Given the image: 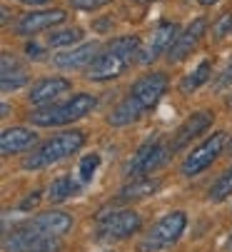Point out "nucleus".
<instances>
[{"label": "nucleus", "instance_id": "1", "mask_svg": "<svg viewBox=\"0 0 232 252\" xmlns=\"http://www.w3.org/2000/svg\"><path fill=\"white\" fill-rule=\"evenodd\" d=\"M135 55H140V40L135 35H125V38H115L110 40L98 58L85 67V78L93 83H105L120 78L125 70L133 65Z\"/></svg>", "mask_w": 232, "mask_h": 252}, {"label": "nucleus", "instance_id": "2", "mask_svg": "<svg viewBox=\"0 0 232 252\" xmlns=\"http://www.w3.org/2000/svg\"><path fill=\"white\" fill-rule=\"evenodd\" d=\"M95 95L90 93H77L72 95L67 102H50V105H40L37 110H33L28 118L33 125L37 127H58V125H67V123H75V120H80L85 118L88 113L95 110Z\"/></svg>", "mask_w": 232, "mask_h": 252}, {"label": "nucleus", "instance_id": "3", "mask_svg": "<svg viewBox=\"0 0 232 252\" xmlns=\"http://www.w3.org/2000/svg\"><path fill=\"white\" fill-rule=\"evenodd\" d=\"M85 145V132L80 130H70V132H60L55 137H50L48 142H43L37 150H33L25 160H23V167L25 170H40V167H48V165H55L70 155H75Z\"/></svg>", "mask_w": 232, "mask_h": 252}, {"label": "nucleus", "instance_id": "4", "mask_svg": "<svg viewBox=\"0 0 232 252\" xmlns=\"http://www.w3.org/2000/svg\"><path fill=\"white\" fill-rule=\"evenodd\" d=\"M185 227H187V215L182 210H172V212H167L163 220H158L147 230V235L140 242V250L142 252H150V250L155 252V250L170 247L172 242L180 240V235L185 232Z\"/></svg>", "mask_w": 232, "mask_h": 252}, {"label": "nucleus", "instance_id": "5", "mask_svg": "<svg viewBox=\"0 0 232 252\" xmlns=\"http://www.w3.org/2000/svg\"><path fill=\"white\" fill-rule=\"evenodd\" d=\"M170 155H172V148H170V145H163V140L152 137V140H147L145 145L133 155V160H130L128 167H125V175H128V177L150 175L152 170L163 167V165L170 160Z\"/></svg>", "mask_w": 232, "mask_h": 252}, {"label": "nucleus", "instance_id": "6", "mask_svg": "<svg viewBox=\"0 0 232 252\" xmlns=\"http://www.w3.org/2000/svg\"><path fill=\"white\" fill-rule=\"evenodd\" d=\"M225 140H227V132H212L202 145H198L192 150L182 165H180V175L182 177H195L200 175L202 170H207L220 155H222V148H225Z\"/></svg>", "mask_w": 232, "mask_h": 252}, {"label": "nucleus", "instance_id": "7", "mask_svg": "<svg viewBox=\"0 0 232 252\" xmlns=\"http://www.w3.org/2000/svg\"><path fill=\"white\" fill-rule=\"evenodd\" d=\"M142 227V218L135 210H118L98 218V235L102 240H128Z\"/></svg>", "mask_w": 232, "mask_h": 252}, {"label": "nucleus", "instance_id": "8", "mask_svg": "<svg viewBox=\"0 0 232 252\" xmlns=\"http://www.w3.org/2000/svg\"><path fill=\"white\" fill-rule=\"evenodd\" d=\"M180 35V25L177 23H160L158 28H152L150 38L145 45H140V63L150 65L152 60H158L160 55H167V50L172 48V43Z\"/></svg>", "mask_w": 232, "mask_h": 252}, {"label": "nucleus", "instance_id": "9", "mask_svg": "<svg viewBox=\"0 0 232 252\" xmlns=\"http://www.w3.org/2000/svg\"><path fill=\"white\" fill-rule=\"evenodd\" d=\"M167 75L165 73H147L142 78H137L130 88V95L145 107V110H152L155 105L163 100V95L167 93Z\"/></svg>", "mask_w": 232, "mask_h": 252}, {"label": "nucleus", "instance_id": "10", "mask_svg": "<svg viewBox=\"0 0 232 252\" xmlns=\"http://www.w3.org/2000/svg\"><path fill=\"white\" fill-rule=\"evenodd\" d=\"M207 30V20L205 18H195L172 43V48L167 50V63H182L187 55H192V50L198 48V43L202 40V35Z\"/></svg>", "mask_w": 232, "mask_h": 252}, {"label": "nucleus", "instance_id": "11", "mask_svg": "<svg viewBox=\"0 0 232 252\" xmlns=\"http://www.w3.org/2000/svg\"><path fill=\"white\" fill-rule=\"evenodd\" d=\"M212 113L210 110H200V113H192L177 130H175V135H172V140H170V148H172V153H180L187 142L192 140V137H198V135H202L210 125H212Z\"/></svg>", "mask_w": 232, "mask_h": 252}, {"label": "nucleus", "instance_id": "12", "mask_svg": "<svg viewBox=\"0 0 232 252\" xmlns=\"http://www.w3.org/2000/svg\"><path fill=\"white\" fill-rule=\"evenodd\" d=\"M65 20V13L53 8V10H30L20 18L18 23V35H23V38H30V35H37L43 30H50L55 25H60Z\"/></svg>", "mask_w": 232, "mask_h": 252}, {"label": "nucleus", "instance_id": "13", "mask_svg": "<svg viewBox=\"0 0 232 252\" xmlns=\"http://www.w3.org/2000/svg\"><path fill=\"white\" fill-rule=\"evenodd\" d=\"M70 80L65 78H43V80H37L30 93H28V102L30 105H50L58 95H65L70 90Z\"/></svg>", "mask_w": 232, "mask_h": 252}, {"label": "nucleus", "instance_id": "14", "mask_svg": "<svg viewBox=\"0 0 232 252\" xmlns=\"http://www.w3.org/2000/svg\"><path fill=\"white\" fill-rule=\"evenodd\" d=\"M35 140H37V135L28 127H8V130H3V135H0V153H3L5 158L25 153L35 145Z\"/></svg>", "mask_w": 232, "mask_h": 252}, {"label": "nucleus", "instance_id": "15", "mask_svg": "<svg viewBox=\"0 0 232 252\" xmlns=\"http://www.w3.org/2000/svg\"><path fill=\"white\" fill-rule=\"evenodd\" d=\"M100 48L98 43H85L80 48H75V50H65L60 55L53 58V65L55 67H63V70H75V67H88L95 58H98Z\"/></svg>", "mask_w": 232, "mask_h": 252}, {"label": "nucleus", "instance_id": "16", "mask_svg": "<svg viewBox=\"0 0 232 252\" xmlns=\"http://www.w3.org/2000/svg\"><path fill=\"white\" fill-rule=\"evenodd\" d=\"M0 88H3V93H10V90H18L28 83V70L20 65L18 58H13L10 53H3V58H0Z\"/></svg>", "mask_w": 232, "mask_h": 252}, {"label": "nucleus", "instance_id": "17", "mask_svg": "<svg viewBox=\"0 0 232 252\" xmlns=\"http://www.w3.org/2000/svg\"><path fill=\"white\" fill-rule=\"evenodd\" d=\"M33 225L37 230H43L48 235H65L70 227H72V218L67 212H60V210H48V212H40L37 218H33Z\"/></svg>", "mask_w": 232, "mask_h": 252}, {"label": "nucleus", "instance_id": "18", "mask_svg": "<svg viewBox=\"0 0 232 252\" xmlns=\"http://www.w3.org/2000/svg\"><path fill=\"white\" fill-rule=\"evenodd\" d=\"M145 113V107L133 97V95H128L115 110L107 115V123L112 125V127H125V125H130V123H135L140 115Z\"/></svg>", "mask_w": 232, "mask_h": 252}, {"label": "nucleus", "instance_id": "19", "mask_svg": "<svg viewBox=\"0 0 232 252\" xmlns=\"http://www.w3.org/2000/svg\"><path fill=\"white\" fill-rule=\"evenodd\" d=\"M160 190V180L158 177H133L130 183L120 190V200L130 202V200H140V197H147V195H155Z\"/></svg>", "mask_w": 232, "mask_h": 252}, {"label": "nucleus", "instance_id": "20", "mask_svg": "<svg viewBox=\"0 0 232 252\" xmlns=\"http://www.w3.org/2000/svg\"><path fill=\"white\" fill-rule=\"evenodd\" d=\"M77 192H80V183H75L70 175H63V177L53 180V183L48 185V195L45 197L50 202H65L67 197H72Z\"/></svg>", "mask_w": 232, "mask_h": 252}, {"label": "nucleus", "instance_id": "21", "mask_svg": "<svg viewBox=\"0 0 232 252\" xmlns=\"http://www.w3.org/2000/svg\"><path fill=\"white\" fill-rule=\"evenodd\" d=\"M210 73H212V65H210V60H202L192 73H187L182 80H180V93L182 95H192L202 83H207L210 80Z\"/></svg>", "mask_w": 232, "mask_h": 252}, {"label": "nucleus", "instance_id": "22", "mask_svg": "<svg viewBox=\"0 0 232 252\" xmlns=\"http://www.w3.org/2000/svg\"><path fill=\"white\" fill-rule=\"evenodd\" d=\"M232 195V165L215 180V185L210 188V192H207V200L210 202H222V200H227Z\"/></svg>", "mask_w": 232, "mask_h": 252}, {"label": "nucleus", "instance_id": "23", "mask_svg": "<svg viewBox=\"0 0 232 252\" xmlns=\"http://www.w3.org/2000/svg\"><path fill=\"white\" fill-rule=\"evenodd\" d=\"M83 40V30L80 28H65V30H53L48 35V45L50 48H63V45H75Z\"/></svg>", "mask_w": 232, "mask_h": 252}, {"label": "nucleus", "instance_id": "24", "mask_svg": "<svg viewBox=\"0 0 232 252\" xmlns=\"http://www.w3.org/2000/svg\"><path fill=\"white\" fill-rule=\"evenodd\" d=\"M98 165H100V155H95V153L93 155H85L80 160V180H83V183H90L95 170H98Z\"/></svg>", "mask_w": 232, "mask_h": 252}, {"label": "nucleus", "instance_id": "25", "mask_svg": "<svg viewBox=\"0 0 232 252\" xmlns=\"http://www.w3.org/2000/svg\"><path fill=\"white\" fill-rule=\"evenodd\" d=\"M212 30H215V38H225V35H230L232 32V13H222Z\"/></svg>", "mask_w": 232, "mask_h": 252}, {"label": "nucleus", "instance_id": "26", "mask_svg": "<svg viewBox=\"0 0 232 252\" xmlns=\"http://www.w3.org/2000/svg\"><path fill=\"white\" fill-rule=\"evenodd\" d=\"M232 85V58L227 60V65L222 67V73L217 75V80H215V90H225V88H230Z\"/></svg>", "mask_w": 232, "mask_h": 252}, {"label": "nucleus", "instance_id": "27", "mask_svg": "<svg viewBox=\"0 0 232 252\" xmlns=\"http://www.w3.org/2000/svg\"><path fill=\"white\" fill-rule=\"evenodd\" d=\"M107 3H112V0H70V5L77 10H98Z\"/></svg>", "mask_w": 232, "mask_h": 252}, {"label": "nucleus", "instance_id": "28", "mask_svg": "<svg viewBox=\"0 0 232 252\" xmlns=\"http://www.w3.org/2000/svg\"><path fill=\"white\" fill-rule=\"evenodd\" d=\"M37 202H40V192H33L30 197H25V200L20 202V210H33Z\"/></svg>", "mask_w": 232, "mask_h": 252}, {"label": "nucleus", "instance_id": "29", "mask_svg": "<svg viewBox=\"0 0 232 252\" xmlns=\"http://www.w3.org/2000/svg\"><path fill=\"white\" fill-rule=\"evenodd\" d=\"M15 3H23V5H45L50 0H15Z\"/></svg>", "mask_w": 232, "mask_h": 252}, {"label": "nucleus", "instance_id": "30", "mask_svg": "<svg viewBox=\"0 0 232 252\" xmlns=\"http://www.w3.org/2000/svg\"><path fill=\"white\" fill-rule=\"evenodd\" d=\"M28 53H30V58H40V48L37 45H28Z\"/></svg>", "mask_w": 232, "mask_h": 252}, {"label": "nucleus", "instance_id": "31", "mask_svg": "<svg viewBox=\"0 0 232 252\" xmlns=\"http://www.w3.org/2000/svg\"><path fill=\"white\" fill-rule=\"evenodd\" d=\"M217 0H200V5H205V8H210V5H215Z\"/></svg>", "mask_w": 232, "mask_h": 252}, {"label": "nucleus", "instance_id": "32", "mask_svg": "<svg viewBox=\"0 0 232 252\" xmlns=\"http://www.w3.org/2000/svg\"><path fill=\"white\" fill-rule=\"evenodd\" d=\"M227 155H232V137H230V142H227Z\"/></svg>", "mask_w": 232, "mask_h": 252}, {"label": "nucleus", "instance_id": "33", "mask_svg": "<svg viewBox=\"0 0 232 252\" xmlns=\"http://www.w3.org/2000/svg\"><path fill=\"white\" fill-rule=\"evenodd\" d=\"M227 252H232V235H230V240H227Z\"/></svg>", "mask_w": 232, "mask_h": 252}, {"label": "nucleus", "instance_id": "34", "mask_svg": "<svg viewBox=\"0 0 232 252\" xmlns=\"http://www.w3.org/2000/svg\"><path fill=\"white\" fill-rule=\"evenodd\" d=\"M227 107H232V93H230V97H227Z\"/></svg>", "mask_w": 232, "mask_h": 252}, {"label": "nucleus", "instance_id": "35", "mask_svg": "<svg viewBox=\"0 0 232 252\" xmlns=\"http://www.w3.org/2000/svg\"><path fill=\"white\" fill-rule=\"evenodd\" d=\"M135 3H152V0H135Z\"/></svg>", "mask_w": 232, "mask_h": 252}]
</instances>
